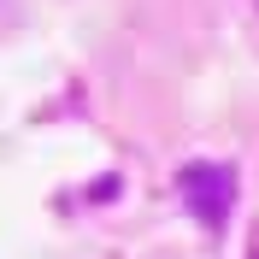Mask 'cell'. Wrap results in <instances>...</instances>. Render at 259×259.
<instances>
[{
    "label": "cell",
    "instance_id": "6da1fadb",
    "mask_svg": "<svg viewBox=\"0 0 259 259\" xmlns=\"http://www.w3.org/2000/svg\"><path fill=\"white\" fill-rule=\"evenodd\" d=\"M183 194H189V206L206 218V224H224L230 200H236V183H230L224 165H189L183 171Z\"/></svg>",
    "mask_w": 259,
    "mask_h": 259
}]
</instances>
